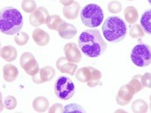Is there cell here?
Masks as SVG:
<instances>
[{
  "label": "cell",
  "mask_w": 151,
  "mask_h": 113,
  "mask_svg": "<svg viewBox=\"0 0 151 113\" xmlns=\"http://www.w3.org/2000/svg\"><path fill=\"white\" fill-rule=\"evenodd\" d=\"M3 78L6 82H13L17 78L19 71L15 66L12 64H6L3 67Z\"/></svg>",
  "instance_id": "obj_17"
},
{
  "label": "cell",
  "mask_w": 151,
  "mask_h": 113,
  "mask_svg": "<svg viewBox=\"0 0 151 113\" xmlns=\"http://www.w3.org/2000/svg\"><path fill=\"white\" fill-rule=\"evenodd\" d=\"M20 64L27 75L33 76L40 72V66L35 56L30 52H24L20 58Z\"/></svg>",
  "instance_id": "obj_8"
},
{
  "label": "cell",
  "mask_w": 151,
  "mask_h": 113,
  "mask_svg": "<svg viewBox=\"0 0 151 113\" xmlns=\"http://www.w3.org/2000/svg\"><path fill=\"white\" fill-rule=\"evenodd\" d=\"M48 16L49 14L48 10L44 7H40L34 12L31 13L29 17V22L33 26L38 27L45 24Z\"/></svg>",
  "instance_id": "obj_11"
},
{
  "label": "cell",
  "mask_w": 151,
  "mask_h": 113,
  "mask_svg": "<svg viewBox=\"0 0 151 113\" xmlns=\"http://www.w3.org/2000/svg\"><path fill=\"white\" fill-rule=\"evenodd\" d=\"M85 112V110L80 106L77 104H69L65 106L64 112Z\"/></svg>",
  "instance_id": "obj_30"
},
{
  "label": "cell",
  "mask_w": 151,
  "mask_h": 113,
  "mask_svg": "<svg viewBox=\"0 0 151 113\" xmlns=\"http://www.w3.org/2000/svg\"><path fill=\"white\" fill-rule=\"evenodd\" d=\"M36 3L34 0H23L21 9L26 13H33L36 10Z\"/></svg>",
  "instance_id": "obj_26"
},
{
  "label": "cell",
  "mask_w": 151,
  "mask_h": 113,
  "mask_svg": "<svg viewBox=\"0 0 151 113\" xmlns=\"http://www.w3.org/2000/svg\"><path fill=\"white\" fill-rule=\"evenodd\" d=\"M128 1H129V2H132V1H134V0H128Z\"/></svg>",
  "instance_id": "obj_37"
},
{
  "label": "cell",
  "mask_w": 151,
  "mask_h": 113,
  "mask_svg": "<svg viewBox=\"0 0 151 113\" xmlns=\"http://www.w3.org/2000/svg\"><path fill=\"white\" fill-rule=\"evenodd\" d=\"M79 46L86 56L91 58L101 56L106 51L107 44L97 29H86L79 37Z\"/></svg>",
  "instance_id": "obj_1"
},
{
  "label": "cell",
  "mask_w": 151,
  "mask_h": 113,
  "mask_svg": "<svg viewBox=\"0 0 151 113\" xmlns=\"http://www.w3.org/2000/svg\"><path fill=\"white\" fill-rule=\"evenodd\" d=\"M22 14L17 9L12 7L3 8L0 13V29L5 35H15L23 27Z\"/></svg>",
  "instance_id": "obj_2"
},
{
  "label": "cell",
  "mask_w": 151,
  "mask_h": 113,
  "mask_svg": "<svg viewBox=\"0 0 151 113\" xmlns=\"http://www.w3.org/2000/svg\"><path fill=\"white\" fill-rule=\"evenodd\" d=\"M80 17L85 26L90 28L97 27L103 22V10L96 4H88L82 9Z\"/></svg>",
  "instance_id": "obj_4"
},
{
  "label": "cell",
  "mask_w": 151,
  "mask_h": 113,
  "mask_svg": "<svg viewBox=\"0 0 151 113\" xmlns=\"http://www.w3.org/2000/svg\"><path fill=\"white\" fill-rule=\"evenodd\" d=\"M107 10L112 14H118L122 11V4L119 1H116V0L111 1L108 4Z\"/></svg>",
  "instance_id": "obj_29"
},
{
  "label": "cell",
  "mask_w": 151,
  "mask_h": 113,
  "mask_svg": "<svg viewBox=\"0 0 151 113\" xmlns=\"http://www.w3.org/2000/svg\"><path fill=\"white\" fill-rule=\"evenodd\" d=\"M29 35L25 32H19L14 36V42L19 46H24L27 45V43L29 41Z\"/></svg>",
  "instance_id": "obj_27"
},
{
  "label": "cell",
  "mask_w": 151,
  "mask_h": 113,
  "mask_svg": "<svg viewBox=\"0 0 151 113\" xmlns=\"http://www.w3.org/2000/svg\"><path fill=\"white\" fill-rule=\"evenodd\" d=\"M55 69L51 66L44 67L40 70L36 75L32 76L33 82L36 84H42V83L50 82L55 76Z\"/></svg>",
  "instance_id": "obj_10"
},
{
  "label": "cell",
  "mask_w": 151,
  "mask_h": 113,
  "mask_svg": "<svg viewBox=\"0 0 151 113\" xmlns=\"http://www.w3.org/2000/svg\"><path fill=\"white\" fill-rule=\"evenodd\" d=\"M57 69L62 73L68 74L70 75H73L77 69L78 66L73 62L69 61L65 57H60L58 59L56 63Z\"/></svg>",
  "instance_id": "obj_13"
},
{
  "label": "cell",
  "mask_w": 151,
  "mask_h": 113,
  "mask_svg": "<svg viewBox=\"0 0 151 113\" xmlns=\"http://www.w3.org/2000/svg\"><path fill=\"white\" fill-rule=\"evenodd\" d=\"M129 36L133 39H141L145 36V32L139 24H134L129 30Z\"/></svg>",
  "instance_id": "obj_25"
},
{
  "label": "cell",
  "mask_w": 151,
  "mask_h": 113,
  "mask_svg": "<svg viewBox=\"0 0 151 113\" xmlns=\"http://www.w3.org/2000/svg\"><path fill=\"white\" fill-rule=\"evenodd\" d=\"M0 54H1L2 58L4 59L5 61L12 62L14 61L17 58V51L14 46L5 45L1 48Z\"/></svg>",
  "instance_id": "obj_18"
},
{
  "label": "cell",
  "mask_w": 151,
  "mask_h": 113,
  "mask_svg": "<svg viewBox=\"0 0 151 113\" xmlns=\"http://www.w3.org/2000/svg\"><path fill=\"white\" fill-rule=\"evenodd\" d=\"M32 37L35 42L40 46H45L50 41V36L48 33L40 28H36L33 31Z\"/></svg>",
  "instance_id": "obj_14"
},
{
  "label": "cell",
  "mask_w": 151,
  "mask_h": 113,
  "mask_svg": "<svg viewBox=\"0 0 151 113\" xmlns=\"http://www.w3.org/2000/svg\"><path fill=\"white\" fill-rule=\"evenodd\" d=\"M60 2V4L64 5V6H67V5H70L74 2V0H59Z\"/></svg>",
  "instance_id": "obj_33"
},
{
  "label": "cell",
  "mask_w": 151,
  "mask_h": 113,
  "mask_svg": "<svg viewBox=\"0 0 151 113\" xmlns=\"http://www.w3.org/2000/svg\"><path fill=\"white\" fill-rule=\"evenodd\" d=\"M49 101L44 97H38L33 102V109L38 112H44L49 109Z\"/></svg>",
  "instance_id": "obj_19"
},
{
  "label": "cell",
  "mask_w": 151,
  "mask_h": 113,
  "mask_svg": "<svg viewBox=\"0 0 151 113\" xmlns=\"http://www.w3.org/2000/svg\"><path fill=\"white\" fill-rule=\"evenodd\" d=\"M80 8V5L79 4V2L74 1L71 5L64 6L63 14L68 20H70V21L75 20L77 18L78 15H79Z\"/></svg>",
  "instance_id": "obj_15"
},
{
  "label": "cell",
  "mask_w": 151,
  "mask_h": 113,
  "mask_svg": "<svg viewBox=\"0 0 151 113\" xmlns=\"http://www.w3.org/2000/svg\"><path fill=\"white\" fill-rule=\"evenodd\" d=\"M148 2H149V4H150V5H151V0H148Z\"/></svg>",
  "instance_id": "obj_34"
},
{
  "label": "cell",
  "mask_w": 151,
  "mask_h": 113,
  "mask_svg": "<svg viewBox=\"0 0 151 113\" xmlns=\"http://www.w3.org/2000/svg\"><path fill=\"white\" fill-rule=\"evenodd\" d=\"M129 84H130L133 88H134L136 94L140 92L141 91H142L144 87V84H143L142 83V75H134V77L132 79V80L129 82Z\"/></svg>",
  "instance_id": "obj_24"
},
{
  "label": "cell",
  "mask_w": 151,
  "mask_h": 113,
  "mask_svg": "<svg viewBox=\"0 0 151 113\" xmlns=\"http://www.w3.org/2000/svg\"><path fill=\"white\" fill-rule=\"evenodd\" d=\"M76 87L74 83L67 76H60L57 79L55 84V94L59 99L68 100L75 94Z\"/></svg>",
  "instance_id": "obj_7"
},
{
  "label": "cell",
  "mask_w": 151,
  "mask_h": 113,
  "mask_svg": "<svg viewBox=\"0 0 151 113\" xmlns=\"http://www.w3.org/2000/svg\"><path fill=\"white\" fill-rule=\"evenodd\" d=\"M125 21L129 24H134L138 20V11L134 6H128L124 11Z\"/></svg>",
  "instance_id": "obj_22"
},
{
  "label": "cell",
  "mask_w": 151,
  "mask_h": 113,
  "mask_svg": "<svg viewBox=\"0 0 151 113\" xmlns=\"http://www.w3.org/2000/svg\"><path fill=\"white\" fill-rule=\"evenodd\" d=\"M132 110L135 113H145L148 111V105L144 99H136L132 103Z\"/></svg>",
  "instance_id": "obj_23"
},
{
  "label": "cell",
  "mask_w": 151,
  "mask_h": 113,
  "mask_svg": "<svg viewBox=\"0 0 151 113\" xmlns=\"http://www.w3.org/2000/svg\"><path fill=\"white\" fill-rule=\"evenodd\" d=\"M102 74L101 71L92 67H85L79 69L76 72V79L82 83H86L89 87L100 84Z\"/></svg>",
  "instance_id": "obj_5"
},
{
  "label": "cell",
  "mask_w": 151,
  "mask_h": 113,
  "mask_svg": "<svg viewBox=\"0 0 151 113\" xmlns=\"http://www.w3.org/2000/svg\"><path fill=\"white\" fill-rule=\"evenodd\" d=\"M142 83L144 87L151 88V73L147 72L142 75Z\"/></svg>",
  "instance_id": "obj_31"
},
{
  "label": "cell",
  "mask_w": 151,
  "mask_h": 113,
  "mask_svg": "<svg viewBox=\"0 0 151 113\" xmlns=\"http://www.w3.org/2000/svg\"><path fill=\"white\" fill-rule=\"evenodd\" d=\"M102 30L105 39L112 43L120 42L124 39L127 33L125 22L117 16L106 18L102 26Z\"/></svg>",
  "instance_id": "obj_3"
},
{
  "label": "cell",
  "mask_w": 151,
  "mask_h": 113,
  "mask_svg": "<svg viewBox=\"0 0 151 113\" xmlns=\"http://www.w3.org/2000/svg\"><path fill=\"white\" fill-rule=\"evenodd\" d=\"M64 23H65V21L60 16L53 14V15L48 16L45 24H46L47 27L48 29H52V30L58 31L62 24H64Z\"/></svg>",
  "instance_id": "obj_20"
},
{
  "label": "cell",
  "mask_w": 151,
  "mask_h": 113,
  "mask_svg": "<svg viewBox=\"0 0 151 113\" xmlns=\"http://www.w3.org/2000/svg\"><path fill=\"white\" fill-rule=\"evenodd\" d=\"M150 102H151V94H150Z\"/></svg>",
  "instance_id": "obj_36"
},
{
  "label": "cell",
  "mask_w": 151,
  "mask_h": 113,
  "mask_svg": "<svg viewBox=\"0 0 151 113\" xmlns=\"http://www.w3.org/2000/svg\"><path fill=\"white\" fill-rule=\"evenodd\" d=\"M135 91L129 84H125L119 88L116 97L117 104L120 106H126L131 103L132 98L135 94Z\"/></svg>",
  "instance_id": "obj_9"
},
{
  "label": "cell",
  "mask_w": 151,
  "mask_h": 113,
  "mask_svg": "<svg viewBox=\"0 0 151 113\" xmlns=\"http://www.w3.org/2000/svg\"><path fill=\"white\" fill-rule=\"evenodd\" d=\"M150 111H151V102L150 103Z\"/></svg>",
  "instance_id": "obj_35"
},
{
  "label": "cell",
  "mask_w": 151,
  "mask_h": 113,
  "mask_svg": "<svg viewBox=\"0 0 151 113\" xmlns=\"http://www.w3.org/2000/svg\"><path fill=\"white\" fill-rule=\"evenodd\" d=\"M141 26L147 34L151 36V9H147L142 14Z\"/></svg>",
  "instance_id": "obj_21"
},
{
  "label": "cell",
  "mask_w": 151,
  "mask_h": 113,
  "mask_svg": "<svg viewBox=\"0 0 151 113\" xmlns=\"http://www.w3.org/2000/svg\"><path fill=\"white\" fill-rule=\"evenodd\" d=\"M131 59L137 67H147L151 64V47L146 44L137 45L132 49Z\"/></svg>",
  "instance_id": "obj_6"
},
{
  "label": "cell",
  "mask_w": 151,
  "mask_h": 113,
  "mask_svg": "<svg viewBox=\"0 0 151 113\" xmlns=\"http://www.w3.org/2000/svg\"><path fill=\"white\" fill-rule=\"evenodd\" d=\"M58 34L64 39H71L77 33V29L71 24L64 23L58 29Z\"/></svg>",
  "instance_id": "obj_16"
},
{
  "label": "cell",
  "mask_w": 151,
  "mask_h": 113,
  "mask_svg": "<svg viewBox=\"0 0 151 113\" xmlns=\"http://www.w3.org/2000/svg\"><path fill=\"white\" fill-rule=\"evenodd\" d=\"M64 51L66 58L73 63H79L82 60L80 50L75 43H67L64 47Z\"/></svg>",
  "instance_id": "obj_12"
},
{
  "label": "cell",
  "mask_w": 151,
  "mask_h": 113,
  "mask_svg": "<svg viewBox=\"0 0 151 113\" xmlns=\"http://www.w3.org/2000/svg\"><path fill=\"white\" fill-rule=\"evenodd\" d=\"M3 104L6 109L13 110L16 108L17 105V99L13 96H8L5 97Z\"/></svg>",
  "instance_id": "obj_28"
},
{
  "label": "cell",
  "mask_w": 151,
  "mask_h": 113,
  "mask_svg": "<svg viewBox=\"0 0 151 113\" xmlns=\"http://www.w3.org/2000/svg\"><path fill=\"white\" fill-rule=\"evenodd\" d=\"M64 106L63 105L60 104V103H55L53 106H52V107L49 109L48 112L50 113L53 112H64Z\"/></svg>",
  "instance_id": "obj_32"
}]
</instances>
